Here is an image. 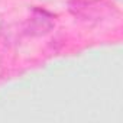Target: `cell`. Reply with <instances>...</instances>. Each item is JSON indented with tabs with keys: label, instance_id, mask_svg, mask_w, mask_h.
<instances>
[{
	"label": "cell",
	"instance_id": "obj_1",
	"mask_svg": "<svg viewBox=\"0 0 123 123\" xmlns=\"http://www.w3.org/2000/svg\"><path fill=\"white\" fill-rule=\"evenodd\" d=\"M68 10L71 15L81 20L100 22L117 15V9L107 0H70Z\"/></svg>",
	"mask_w": 123,
	"mask_h": 123
},
{
	"label": "cell",
	"instance_id": "obj_2",
	"mask_svg": "<svg viewBox=\"0 0 123 123\" xmlns=\"http://www.w3.org/2000/svg\"><path fill=\"white\" fill-rule=\"evenodd\" d=\"M54 26H55V20H54L52 13H49L45 9L33 7L23 29H25L26 35L42 36V35H46L48 32H51L54 29Z\"/></svg>",
	"mask_w": 123,
	"mask_h": 123
},
{
	"label": "cell",
	"instance_id": "obj_3",
	"mask_svg": "<svg viewBox=\"0 0 123 123\" xmlns=\"http://www.w3.org/2000/svg\"><path fill=\"white\" fill-rule=\"evenodd\" d=\"M0 65H2V64H0Z\"/></svg>",
	"mask_w": 123,
	"mask_h": 123
}]
</instances>
